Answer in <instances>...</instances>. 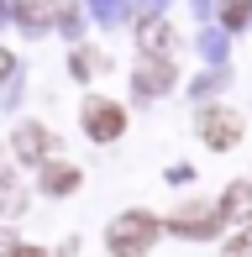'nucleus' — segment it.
<instances>
[{"label": "nucleus", "mask_w": 252, "mask_h": 257, "mask_svg": "<svg viewBox=\"0 0 252 257\" xmlns=\"http://www.w3.org/2000/svg\"><path fill=\"white\" fill-rule=\"evenodd\" d=\"M153 241H158V220L147 210H126L116 226H110V252H121V257H142Z\"/></svg>", "instance_id": "1"}, {"label": "nucleus", "mask_w": 252, "mask_h": 257, "mask_svg": "<svg viewBox=\"0 0 252 257\" xmlns=\"http://www.w3.org/2000/svg\"><path fill=\"white\" fill-rule=\"evenodd\" d=\"M200 137L215 147V153L236 147L242 142V110H231V105H205L200 110Z\"/></svg>", "instance_id": "2"}, {"label": "nucleus", "mask_w": 252, "mask_h": 257, "mask_svg": "<svg viewBox=\"0 0 252 257\" xmlns=\"http://www.w3.org/2000/svg\"><path fill=\"white\" fill-rule=\"evenodd\" d=\"M84 132L95 137V142H116V137L126 132V110L116 100H84Z\"/></svg>", "instance_id": "3"}, {"label": "nucleus", "mask_w": 252, "mask_h": 257, "mask_svg": "<svg viewBox=\"0 0 252 257\" xmlns=\"http://www.w3.org/2000/svg\"><path fill=\"white\" fill-rule=\"evenodd\" d=\"M168 226H174L179 236H215V231L226 226V215H221V210H210V205H184Z\"/></svg>", "instance_id": "4"}, {"label": "nucleus", "mask_w": 252, "mask_h": 257, "mask_svg": "<svg viewBox=\"0 0 252 257\" xmlns=\"http://www.w3.org/2000/svg\"><path fill=\"white\" fill-rule=\"evenodd\" d=\"M168 84H174V63H168V58H142V68H137V79H132V95L153 100V95H163Z\"/></svg>", "instance_id": "5"}, {"label": "nucleus", "mask_w": 252, "mask_h": 257, "mask_svg": "<svg viewBox=\"0 0 252 257\" xmlns=\"http://www.w3.org/2000/svg\"><path fill=\"white\" fill-rule=\"evenodd\" d=\"M11 142H16V158L21 163H48V153H53V132L37 126V121H21Z\"/></svg>", "instance_id": "6"}, {"label": "nucleus", "mask_w": 252, "mask_h": 257, "mask_svg": "<svg viewBox=\"0 0 252 257\" xmlns=\"http://www.w3.org/2000/svg\"><path fill=\"white\" fill-rule=\"evenodd\" d=\"M137 42H142L147 58H168L174 53V27H168L163 16H142L137 21Z\"/></svg>", "instance_id": "7"}, {"label": "nucleus", "mask_w": 252, "mask_h": 257, "mask_svg": "<svg viewBox=\"0 0 252 257\" xmlns=\"http://www.w3.org/2000/svg\"><path fill=\"white\" fill-rule=\"evenodd\" d=\"M42 189L48 194H74L79 189V168L74 163H48V168H42Z\"/></svg>", "instance_id": "8"}, {"label": "nucleus", "mask_w": 252, "mask_h": 257, "mask_svg": "<svg viewBox=\"0 0 252 257\" xmlns=\"http://www.w3.org/2000/svg\"><path fill=\"white\" fill-rule=\"evenodd\" d=\"M53 11H58V0H16V21H21L27 32H42Z\"/></svg>", "instance_id": "9"}, {"label": "nucleus", "mask_w": 252, "mask_h": 257, "mask_svg": "<svg viewBox=\"0 0 252 257\" xmlns=\"http://www.w3.org/2000/svg\"><path fill=\"white\" fill-rule=\"evenodd\" d=\"M221 215H226V220H247V215H252V189H247V184H231V189H226Z\"/></svg>", "instance_id": "10"}, {"label": "nucleus", "mask_w": 252, "mask_h": 257, "mask_svg": "<svg viewBox=\"0 0 252 257\" xmlns=\"http://www.w3.org/2000/svg\"><path fill=\"white\" fill-rule=\"evenodd\" d=\"M21 205H27V189L16 184V173H11V168H0V215H16Z\"/></svg>", "instance_id": "11"}, {"label": "nucleus", "mask_w": 252, "mask_h": 257, "mask_svg": "<svg viewBox=\"0 0 252 257\" xmlns=\"http://www.w3.org/2000/svg\"><path fill=\"white\" fill-rule=\"evenodd\" d=\"M252 16V0H221V27L226 32H242Z\"/></svg>", "instance_id": "12"}, {"label": "nucleus", "mask_w": 252, "mask_h": 257, "mask_svg": "<svg viewBox=\"0 0 252 257\" xmlns=\"http://www.w3.org/2000/svg\"><path fill=\"white\" fill-rule=\"evenodd\" d=\"M95 68H100V53H95V48H79V53H74V74H79V79H89Z\"/></svg>", "instance_id": "13"}, {"label": "nucleus", "mask_w": 252, "mask_h": 257, "mask_svg": "<svg viewBox=\"0 0 252 257\" xmlns=\"http://www.w3.org/2000/svg\"><path fill=\"white\" fill-rule=\"evenodd\" d=\"M215 89H226V68H215V74L194 79V100H200V95H215Z\"/></svg>", "instance_id": "14"}, {"label": "nucleus", "mask_w": 252, "mask_h": 257, "mask_svg": "<svg viewBox=\"0 0 252 257\" xmlns=\"http://www.w3.org/2000/svg\"><path fill=\"white\" fill-rule=\"evenodd\" d=\"M89 6H95V16H100V21H121L126 0H89Z\"/></svg>", "instance_id": "15"}, {"label": "nucleus", "mask_w": 252, "mask_h": 257, "mask_svg": "<svg viewBox=\"0 0 252 257\" xmlns=\"http://www.w3.org/2000/svg\"><path fill=\"white\" fill-rule=\"evenodd\" d=\"M226 257H252V226L242 231V236H231V241H226Z\"/></svg>", "instance_id": "16"}, {"label": "nucleus", "mask_w": 252, "mask_h": 257, "mask_svg": "<svg viewBox=\"0 0 252 257\" xmlns=\"http://www.w3.org/2000/svg\"><path fill=\"white\" fill-rule=\"evenodd\" d=\"M11 74H16V53H6V48H0V84H6Z\"/></svg>", "instance_id": "17"}, {"label": "nucleus", "mask_w": 252, "mask_h": 257, "mask_svg": "<svg viewBox=\"0 0 252 257\" xmlns=\"http://www.w3.org/2000/svg\"><path fill=\"white\" fill-rule=\"evenodd\" d=\"M221 48H226V42H221V32H205V53H210V58H221Z\"/></svg>", "instance_id": "18"}, {"label": "nucleus", "mask_w": 252, "mask_h": 257, "mask_svg": "<svg viewBox=\"0 0 252 257\" xmlns=\"http://www.w3.org/2000/svg\"><path fill=\"white\" fill-rule=\"evenodd\" d=\"M11 257H48V252H42V247H16Z\"/></svg>", "instance_id": "19"}, {"label": "nucleus", "mask_w": 252, "mask_h": 257, "mask_svg": "<svg viewBox=\"0 0 252 257\" xmlns=\"http://www.w3.org/2000/svg\"><path fill=\"white\" fill-rule=\"evenodd\" d=\"M6 252H16V247H11V236H6V231H0V257H6Z\"/></svg>", "instance_id": "20"}]
</instances>
